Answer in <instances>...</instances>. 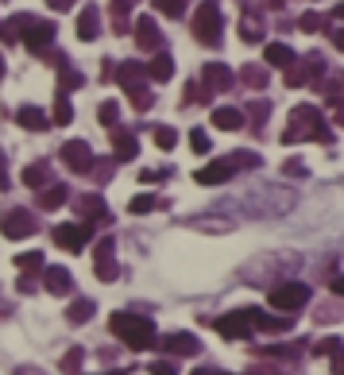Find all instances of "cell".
<instances>
[{
	"label": "cell",
	"mask_w": 344,
	"mask_h": 375,
	"mask_svg": "<svg viewBox=\"0 0 344 375\" xmlns=\"http://www.w3.org/2000/svg\"><path fill=\"white\" fill-rule=\"evenodd\" d=\"M336 117H341V120H344V105H341V109H336Z\"/></svg>",
	"instance_id": "cell-50"
},
{
	"label": "cell",
	"mask_w": 344,
	"mask_h": 375,
	"mask_svg": "<svg viewBox=\"0 0 344 375\" xmlns=\"http://www.w3.org/2000/svg\"><path fill=\"white\" fill-rule=\"evenodd\" d=\"M333 47L344 50V27H341V31H333Z\"/></svg>",
	"instance_id": "cell-45"
},
{
	"label": "cell",
	"mask_w": 344,
	"mask_h": 375,
	"mask_svg": "<svg viewBox=\"0 0 344 375\" xmlns=\"http://www.w3.org/2000/svg\"><path fill=\"white\" fill-rule=\"evenodd\" d=\"M333 16H336V20H344V4H336V8H333Z\"/></svg>",
	"instance_id": "cell-49"
},
{
	"label": "cell",
	"mask_w": 344,
	"mask_h": 375,
	"mask_svg": "<svg viewBox=\"0 0 344 375\" xmlns=\"http://www.w3.org/2000/svg\"><path fill=\"white\" fill-rule=\"evenodd\" d=\"M271 306L283 309V314H294V309H302L310 302V286L306 283H283V286H271Z\"/></svg>",
	"instance_id": "cell-4"
},
{
	"label": "cell",
	"mask_w": 344,
	"mask_h": 375,
	"mask_svg": "<svg viewBox=\"0 0 344 375\" xmlns=\"http://www.w3.org/2000/svg\"><path fill=\"white\" fill-rule=\"evenodd\" d=\"M228 163H232V170H252V167H260V159L252 155V151H236V155H228Z\"/></svg>",
	"instance_id": "cell-28"
},
{
	"label": "cell",
	"mask_w": 344,
	"mask_h": 375,
	"mask_svg": "<svg viewBox=\"0 0 344 375\" xmlns=\"http://www.w3.org/2000/svg\"><path fill=\"white\" fill-rule=\"evenodd\" d=\"M197 348H202V344H197V337H193V333H174V337H167V352H174V356H193Z\"/></svg>",
	"instance_id": "cell-18"
},
{
	"label": "cell",
	"mask_w": 344,
	"mask_h": 375,
	"mask_svg": "<svg viewBox=\"0 0 344 375\" xmlns=\"http://www.w3.org/2000/svg\"><path fill=\"white\" fill-rule=\"evenodd\" d=\"M77 364H82V348H77V352H70V356L62 360V367H66V372H74Z\"/></svg>",
	"instance_id": "cell-41"
},
{
	"label": "cell",
	"mask_w": 344,
	"mask_h": 375,
	"mask_svg": "<svg viewBox=\"0 0 344 375\" xmlns=\"http://www.w3.org/2000/svg\"><path fill=\"white\" fill-rule=\"evenodd\" d=\"M202 82L209 85V89H228V85H232V70H228L225 62H209V66L202 70Z\"/></svg>",
	"instance_id": "cell-15"
},
{
	"label": "cell",
	"mask_w": 344,
	"mask_h": 375,
	"mask_svg": "<svg viewBox=\"0 0 344 375\" xmlns=\"http://www.w3.org/2000/svg\"><path fill=\"white\" fill-rule=\"evenodd\" d=\"M244 82L260 89V85H267V70H260V66H248V70H244Z\"/></svg>",
	"instance_id": "cell-37"
},
{
	"label": "cell",
	"mask_w": 344,
	"mask_h": 375,
	"mask_svg": "<svg viewBox=\"0 0 344 375\" xmlns=\"http://www.w3.org/2000/svg\"><path fill=\"white\" fill-rule=\"evenodd\" d=\"M217 333L225 337V341H244V337H252V321H248V309L220 317V321H217Z\"/></svg>",
	"instance_id": "cell-9"
},
{
	"label": "cell",
	"mask_w": 344,
	"mask_h": 375,
	"mask_svg": "<svg viewBox=\"0 0 344 375\" xmlns=\"http://www.w3.org/2000/svg\"><path fill=\"white\" fill-rule=\"evenodd\" d=\"M193 375H225V372H217V367H197Z\"/></svg>",
	"instance_id": "cell-46"
},
{
	"label": "cell",
	"mask_w": 344,
	"mask_h": 375,
	"mask_svg": "<svg viewBox=\"0 0 344 375\" xmlns=\"http://www.w3.org/2000/svg\"><path fill=\"white\" fill-rule=\"evenodd\" d=\"M213 124H217L220 132H240V128H244V112L240 109H217V112H213Z\"/></svg>",
	"instance_id": "cell-20"
},
{
	"label": "cell",
	"mask_w": 344,
	"mask_h": 375,
	"mask_svg": "<svg viewBox=\"0 0 344 375\" xmlns=\"http://www.w3.org/2000/svg\"><path fill=\"white\" fill-rule=\"evenodd\" d=\"M43 283H47V291L51 294H70V271L66 267H47V275H43Z\"/></svg>",
	"instance_id": "cell-17"
},
{
	"label": "cell",
	"mask_w": 344,
	"mask_h": 375,
	"mask_svg": "<svg viewBox=\"0 0 344 375\" xmlns=\"http://www.w3.org/2000/svg\"><path fill=\"white\" fill-rule=\"evenodd\" d=\"M20 178H24V186H43L47 182V167H27Z\"/></svg>",
	"instance_id": "cell-34"
},
{
	"label": "cell",
	"mask_w": 344,
	"mask_h": 375,
	"mask_svg": "<svg viewBox=\"0 0 344 375\" xmlns=\"http://www.w3.org/2000/svg\"><path fill=\"white\" fill-rule=\"evenodd\" d=\"M47 4H51V8H54V12H66V8H70V4H74V0H47Z\"/></svg>",
	"instance_id": "cell-43"
},
{
	"label": "cell",
	"mask_w": 344,
	"mask_h": 375,
	"mask_svg": "<svg viewBox=\"0 0 344 375\" xmlns=\"http://www.w3.org/2000/svg\"><path fill=\"white\" fill-rule=\"evenodd\" d=\"M341 352H344L341 337H325L321 344H313V356H341Z\"/></svg>",
	"instance_id": "cell-26"
},
{
	"label": "cell",
	"mask_w": 344,
	"mask_h": 375,
	"mask_svg": "<svg viewBox=\"0 0 344 375\" xmlns=\"http://www.w3.org/2000/svg\"><path fill=\"white\" fill-rule=\"evenodd\" d=\"M135 43H140L143 50H155V54L163 50L159 27H155V20H151V16H140V20H135Z\"/></svg>",
	"instance_id": "cell-12"
},
{
	"label": "cell",
	"mask_w": 344,
	"mask_h": 375,
	"mask_svg": "<svg viewBox=\"0 0 344 375\" xmlns=\"http://www.w3.org/2000/svg\"><path fill=\"white\" fill-rule=\"evenodd\" d=\"M240 35H244L248 43H260V39H263V27L255 24V20H244V24H240Z\"/></svg>",
	"instance_id": "cell-35"
},
{
	"label": "cell",
	"mask_w": 344,
	"mask_h": 375,
	"mask_svg": "<svg viewBox=\"0 0 344 375\" xmlns=\"http://www.w3.org/2000/svg\"><path fill=\"white\" fill-rule=\"evenodd\" d=\"M232 175H236V170H232V163H228V159H213L209 167H202L193 178H197L202 186H220V182H228Z\"/></svg>",
	"instance_id": "cell-11"
},
{
	"label": "cell",
	"mask_w": 344,
	"mask_h": 375,
	"mask_svg": "<svg viewBox=\"0 0 344 375\" xmlns=\"http://www.w3.org/2000/svg\"><path fill=\"white\" fill-rule=\"evenodd\" d=\"M62 163H66L70 170H77V175H89L93 170V151L85 140H70L62 143Z\"/></svg>",
	"instance_id": "cell-6"
},
{
	"label": "cell",
	"mask_w": 344,
	"mask_h": 375,
	"mask_svg": "<svg viewBox=\"0 0 344 375\" xmlns=\"http://www.w3.org/2000/svg\"><path fill=\"white\" fill-rule=\"evenodd\" d=\"M128 97H132V105H135V109H140V112H147V109H151V105H155V97H151V93H147V89H132V93H128Z\"/></svg>",
	"instance_id": "cell-33"
},
{
	"label": "cell",
	"mask_w": 344,
	"mask_h": 375,
	"mask_svg": "<svg viewBox=\"0 0 344 375\" xmlns=\"http://www.w3.org/2000/svg\"><path fill=\"white\" fill-rule=\"evenodd\" d=\"M128 209H132L135 217H140V213H151V209H155V198H151V193H140V198L128 201Z\"/></svg>",
	"instance_id": "cell-31"
},
{
	"label": "cell",
	"mask_w": 344,
	"mask_h": 375,
	"mask_svg": "<svg viewBox=\"0 0 344 375\" xmlns=\"http://www.w3.org/2000/svg\"><path fill=\"white\" fill-rule=\"evenodd\" d=\"M151 375H174V364H155Z\"/></svg>",
	"instance_id": "cell-42"
},
{
	"label": "cell",
	"mask_w": 344,
	"mask_h": 375,
	"mask_svg": "<svg viewBox=\"0 0 344 375\" xmlns=\"http://www.w3.org/2000/svg\"><path fill=\"white\" fill-rule=\"evenodd\" d=\"M0 233L8 236V240H24V236L39 233V221H35L27 209H8V213L0 217Z\"/></svg>",
	"instance_id": "cell-5"
},
{
	"label": "cell",
	"mask_w": 344,
	"mask_h": 375,
	"mask_svg": "<svg viewBox=\"0 0 344 375\" xmlns=\"http://www.w3.org/2000/svg\"><path fill=\"white\" fill-rule=\"evenodd\" d=\"M105 375H124V372H105Z\"/></svg>",
	"instance_id": "cell-51"
},
{
	"label": "cell",
	"mask_w": 344,
	"mask_h": 375,
	"mask_svg": "<svg viewBox=\"0 0 344 375\" xmlns=\"http://www.w3.org/2000/svg\"><path fill=\"white\" fill-rule=\"evenodd\" d=\"M24 375H31V372H24Z\"/></svg>",
	"instance_id": "cell-53"
},
{
	"label": "cell",
	"mask_w": 344,
	"mask_h": 375,
	"mask_svg": "<svg viewBox=\"0 0 344 375\" xmlns=\"http://www.w3.org/2000/svg\"><path fill=\"white\" fill-rule=\"evenodd\" d=\"M298 27H302V31H321V27H325V20H321L317 12H306V16L298 20Z\"/></svg>",
	"instance_id": "cell-39"
},
{
	"label": "cell",
	"mask_w": 344,
	"mask_h": 375,
	"mask_svg": "<svg viewBox=\"0 0 344 375\" xmlns=\"http://www.w3.org/2000/svg\"><path fill=\"white\" fill-rule=\"evenodd\" d=\"M70 117H74V109H70V101L66 97H59V101H54V124H70Z\"/></svg>",
	"instance_id": "cell-32"
},
{
	"label": "cell",
	"mask_w": 344,
	"mask_h": 375,
	"mask_svg": "<svg viewBox=\"0 0 344 375\" xmlns=\"http://www.w3.org/2000/svg\"><path fill=\"white\" fill-rule=\"evenodd\" d=\"M0 66H4V62H0Z\"/></svg>",
	"instance_id": "cell-54"
},
{
	"label": "cell",
	"mask_w": 344,
	"mask_h": 375,
	"mask_svg": "<svg viewBox=\"0 0 344 375\" xmlns=\"http://www.w3.org/2000/svg\"><path fill=\"white\" fill-rule=\"evenodd\" d=\"M16 267L24 271V275H31V271H39V267H43V256H39V251H24V256L16 259Z\"/></svg>",
	"instance_id": "cell-29"
},
{
	"label": "cell",
	"mask_w": 344,
	"mask_h": 375,
	"mask_svg": "<svg viewBox=\"0 0 344 375\" xmlns=\"http://www.w3.org/2000/svg\"><path fill=\"white\" fill-rule=\"evenodd\" d=\"M155 143H159L163 151H174L178 132H174V128H167V124H159V128H155Z\"/></svg>",
	"instance_id": "cell-27"
},
{
	"label": "cell",
	"mask_w": 344,
	"mask_h": 375,
	"mask_svg": "<svg viewBox=\"0 0 344 375\" xmlns=\"http://www.w3.org/2000/svg\"><path fill=\"white\" fill-rule=\"evenodd\" d=\"M89 236H93L89 225H59V228H54V244H59V248H66V251L85 248V244H89Z\"/></svg>",
	"instance_id": "cell-7"
},
{
	"label": "cell",
	"mask_w": 344,
	"mask_h": 375,
	"mask_svg": "<svg viewBox=\"0 0 344 375\" xmlns=\"http://www.w3.org/2000/svg\"><path fill=\"white\" fill-rule=\"evenodd\" d=\"M193 35H197V43H205V47H220L225 20H220L217 0H205L202 8H197V16H193Z\"/></svg>",
	"instance_id": "cell-3"
},
{
	"label": "cell",
	"mask_w": 344,
	"mask_h": 375,
	"mask_svg": "<svg viewBox=\"0 0 344 375\" xmlns=\"http://www.w3.org/2000/svg\"><path fill=\"white\" fill-rule=\"evenodd\" d=\"M16 120H20V128H27V132H43V128L51 124V120L43 117V112L35 109V105H24V109L16 112Z\"/></svg>",
	"instance_id": "cell-19"
},
{
	"label": "cell",
	"mask_w": 344,
	"mask_h": 375,
	"mask_svg": "<svg viewBox=\"0 0 344 375\" xmlns=\"http://www.w3.org/2000/svg\"><path fill=\"white\" fill-rule=\"evenodd\" d=\"M112 147H117V159H135L140 155V140L128 135L124 128H112Z\"/></svg>",
	"instance_id": "cell-16"
},
{
	"label": "cell",
	"mask_w": 344,
	"mask_h": 375,
	"mask_svg": "<svg viewBox=\"0 0 344 375\" xmlns=\"http://www.w3.org/2000/svg\"><path fill=\"white\" fill-rule=\"evenodd\" d=\"M97 31H101V12H97V4H85L82 16H77V39L93 43V39H97Z\"/></svg>",
	"instance_id": "cell-14"
},
{
	"label": "cell",
	"mask_w": 344,
	"mask_h": 375,
	"mask_svg": "<svg viewBox=\"0 0 344 375\" xmlns=\"http://www.w3.org/2000/svg\"><path fill=\"white\" fill-rule=\"evenodd\" d=\"M155 8L163 12V16H170V20H178L186 12V0H155Z\"/></svg>",
	"instance_id": "cell-30"
},
{
	"label": "cell",
	"mask_w": 344,
	"mask_h": 375,
	"mask_svg": "<svg viewBox=\"0 0 344 375\" xmlns=\"http://www.w3.org/2000/svg\"><path fill=\"white\" fill-rule=\"evenodd\" d=\"M82 85H85L82 70H66V66H62V74H59V97H66L70 89H82Z\"/></svg>",
	"instance_id": "cell-25"
},
{
	"label": "cell",
	"mask_w": 344,
	"mask_h": 375,
	"mask_svg": "<svg viewBox=\"0 0 344 375\" xmlns=\"http://www.w3.org/2000/svg\"><path fill=\"white\" fill-rule=\"evenodd\" d=\"M190 147L197 151V155H205V151H209V135H205L202 128H193V132H190Z\"/></svg>",
	"instance_id": "cell-38"
},
{
	"label": "cell",
	"mask_w": 344,
	"mask_h": 375,
	"mask_svg": "<svg viewBox=\"0 0 344 375\" xmlns=\"http://www.w3.org/2000/svg\"><path fill=\"white\" fill-rule=\"evenodd\" d=\"M333 291H336V294H344V275H341V279H333Z\"/></svg>",
	"instance_id": "cell-48"
},
{
	"label": "cell",
	"mask_w": 344,
	"mask_h": 375,
	"mask_svg": "<svg viewBox=\"0 0 344 375\" xmlns=\"http://www.w3.org/2000/svg\"><path fill=\"white\" fill-rule=\"evenodd\" d=\"M302 140H329L325 120H321V112L310 109V105H298V109L290 112V128L283 132V143H302Z\"/></svg>",
	"instance_id": "cell-2"
},
{
	"label": "cell",
	"mask_w": 344,
	"mask_h": 375,
	"mask_svg": "<svg viewBox=\"0 0 344 375\" xmlns=\"http://www.w3.org/2000/svg\"><path fill=\"white\" fill-rule=\"evenodd\" d=\"M112 78H117V82L124 85L128 93H132V89H147V85H143V78H147V70H143L140 62H120V66L112 70Z\"/></svg>",
	"instance_id": "cell-13"
},
{
	"label": "cell",
	"mask_w": 344,
	"mask_h": 375,
	"mask_svg": "<svg viewBox=\"0 0 344 375\" xmlns=\"http://www.w3.org/2000/svg\"><path fill=\"white\" fill-rule=\"evenodd\" d=\"M333 372H336V375H344V352H341V356H336V364H333Z\"/></svg>",
	"instance_id": "cell-47"
},
{
	"label": "cell",
	"mask_w": 344,
	"mask_h": 375,
	"mask_svg": "<svg viewBox=\"0 0 344 375\" xmlns=\"http://www.w3.org/2000/svg\"><path fill=\"white\" fill-rule=\"evenodd\" d=\"M51 43H54V24H43V20H35V24L24 31V47L31 50V54H43Z\"/></svg>",
	"instance_id": "cell-10"
},
{
	"label": "cell",
	"mask_w": 344,
	"mask_h": 375,
	"mask_svg": "<svg viewBox=\"0 0 344 375\" xmlns=\"http://www.w3.org/2000/svg\"><path fill=\"white\" fill-rule=\"evenodd\" d=\"M93 271H97V279H101V283H112V279H117V259H112V236H105V240L97 244V251H93Z\"/></svg>",
	"instance_id": "cell-8"
},
{
	"label": "cell",
	"mask_w": 344,
	"mask_h": 375,
	"mask_svg": "<svg viewBox=\"0 0 344 375\" xmlns=\"http://www.w3.org/2000/svg\"><path fill=\"white\" fill-rule=\"evenodd\" d=\"M124 4H132V0H124Z\"/></svg>",
	"instance_id": "cell-52"
},
{
	"label": "cell",
	"mask_w": 344,
	"mask_h": 375,
	"mask_svg": "<svg viewBox=\"0 0 344 375\" xmlns=\"http://www.w3.org/2000/svg\"><path fill=\"white\" fill-rule=\"evenodd\" d=\"M170 74H174V59L170 54H155V62L147 66V78H155V82H170Z\"/></svg>",
	"instance_id": "cell-23"
},
{
	"label": "cell",
	"mask_w": 344,
	"mask_h": 375,
	"mask_svg": "<svg viewBox=\"0 0 344 375\" xmlns=\"http://www.w3.org/2000/svg\"><path fill=\"white\" fill-rule=\"evenodd\" d=\"M109 329L128 344V348H135V352L151 348V341H155V325L147 321V317H140V314H112L109 317Z\"/></svg>",
	"instance_id": "cell-1"
},
{
	"label": "cell",
	"mask_w": 344,
	"mask_h": 375,
	"mask_svg": "<svg viewBox=\"0 0 344 375\" xmlns=\"http://www.w3.org/2000/svg\"><path fill=\"white\" fill-rule=\"evenodd\" d=\"M66 198H70V193H66V186H62V182L43 186V190H39V205H43V209H59V205H66Z\"/></svg>",
	"instance_id": "cell-21"
},
{
	"label": "cell",
	"mask_w": 344,
	"mask_h": 375,
	"mask_svg": "<svg viewBox=\"0 0 344 375\" xmlns=\"http://www.w3.org/2000/svg\"><path fill=\"white\" fill-rule=\"evenodd\" d=\"M77 209H82V213H89V217H97V221H112V217H109V209H105V201L97 198V193L82 198V201H77Z\"/></svg>",
	"instance_id": "cell-24"
},
{
	"label": "cell",
	"mask_w": 344,
	"mask_h": 375,
	"mask_svg": "<svg viewBox=\"0 0 344 375\" xmlns=\"http://www.w3.org/2000/svg\"><path fill=\"white\" fill-rule=\"evenodd\" d=\"M286 175H298V178H306V167H298V163H286Z\"/></svg>",
	"instance_id": "cell-44"
},
{
	"label": "cell",
	"mask_w": 344,
	"mask_h": 375,
	"mask_svg": "<svg viewBox=\"0 0 344 375\" xmlns=\"http://www.w3.org/2000/svg\"><path fill=\"white\" fill-rule=\"evenodd\" d=\"M89 314H93V302H74V306H70V321H89Z\"/></svg>",
	"instance_id": "cell-36"
},
{
	"label": "cell",
	"mask_w": 344,
	"mask_h": 375,
	"mask_svg": "<svg viewBox=\"0 0 344 375\" xmlns=\"http://www.w3.org/2000/svg\"><path fill=\"white\" fill-rule=\"evenodd\" d=\"M97 117H101V124H117V105H112V101H105L101 109H97Z\"/></svg>",
	"instance_id": "cell-40"
},
{
	"label": "cell",
	"mask_w": 344,
	"mask_h": 375,
	"mask_svg": "<svg viewBox=\"0 0 344 375\" xmlns=\"http://www.w3.org/2000/svg\"><path fill=\"white\" fill-rule=\"evenodd\" d=\"M263 59H267L271 66H294V50L283 47V43H267V47H263Z\"/></svg>",
	"instance_id": "cell-22"
}]
</instances>
